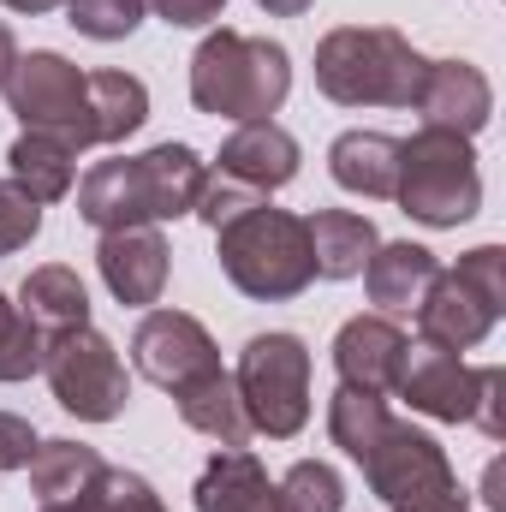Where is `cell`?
<instances>
[{
    "label": "cell",
    "mask_w": 506,
    "mask_h": 512,
    "mask_svg": "<svg viewBox=\"0 0 506 512\" xmlns=\"http://www.w3.org/2000/svg\"><path fill=\"white\" fill-rule=\"evenodd\" d=\"M393 393H399L411 411L435 417V423H471V405H477V370H471L459 352L417 340V346H405V358H399Z\"/></svg>",
    "instance_id": "obj_12"
},
{
    "label": "cell",
    "mask_w": 506,
    "mask_h": 512,
    "mask_svg": "<svg viewBox=\"0 0 506 512\" xmlns=\"http://www.w3.org/2000/svg\"><path fill=\"white\" fill-rule=\"evenodd\" d=\"M364 483L393 512H471V495L459 489V471H453L447 447L429 429H411L399 417L381 429V441L370 447Z\"/></svg>",
    "instance_id": "obj_7"
},
{
    "label": "cell",
    "mask_w": 506,
    "mask_h": 512,
    "mask_svg": "<svg viewBox=\"0 0 506 512\" xmlns=\"http://www.w3.org/2000/svg\"><path fill=\"white\" fill-rule=\"evenodd\" d=\"M203 185H209V161L191 143H155L143 155L96 161L78 179V221L96 227V233L161 227V221L197 215Z\"/></svg>",
    "instance_id": "obj_1"
},
{
    "label": "cell",
    "mask_w": 506,
    "mask_h": 512,
    "mask_svg": "<svg viewBox=\"0 0 506 512\" xmlns=\"http://www.w3.org/2000/svg\"><path fill=\"white\" fill-rule=\"evenodd\" d=\"M304 233H310V262L322 280H358L381 245L376 221L358 209H316V215H304Z\"/></svg>",
    "instance_id": "obj_19"
},
{
    "label": "cell",
    "mask_w": 506,
    "mask_h": 512,
    "mask_svg": "<svg viewBox=\"0 0 506 512\" xmlns=\"http://www.w3.org/2000/svg\"><path fill=\"white\" fill-rule=\"evenodd\" d=\"M18 310L30 316V328L48 340V334H66V328H84L90 322V292L78 280V268L66 262H42L24 274L18 286Z\"/></svg>",
    "instance_id": "obj_22"
},
{
    "label": "cell",
    "mask_w": 506,
    "mask_h": 512,
    "mask_svg": "<svg viewBox=\"0 0 506 512\" xmlns=\"http://www.w3.org/2000/svg\"><path fill=\"white\" fill-rule=\"evenodd\" d=\"M215 256H221V274L256 304H286L316 280L304 215L274 209L268 197L233 215L227 227H215Z\"/></svg>",
    "instance_id": "obj_4"
},
{
    "label": "cell",
    "mask_w": 506,
    "mask_h": 512,
    "mask_svg": "<svg viewBox=\"0 0 506 512\" xmlns=\"http://www.w3.org/2000/svg\"><path fill=\"white\" fill-rule=\"evenodd\" d=\"M72 507H78V512H167V501L155 495V483H149V477L120 471V465H102V471L90 477V489H84Z\"/></svg>",
    "instance_id": "obj_27"
},
{
    "label": "cell",
    "mask_w": 506,
    "mask_h": 512,
    "mask_svg": "<svg viewBox=\"0 0 506 512\" xmlns=\"http://www.w3.org/2000/svg\"><path fill=\"white\" fill-rule=\"evenodd\" d=\"M441 262L429 245H411V239H393V245H376V256L364 262V292L370 304H381V316L393 310H417L423 292L435 286Z\"/></svg>",
    "instance_id": "obj_20"
},
{
    "label": "cell",
    "mask_w": 506,
    "mask_h": 512,
    "mask_svg": "<svg viewBox=\"0 0 506 512\" xmlns=\"http://www.w3.org/2000/svg\"><path fill=\"white\" fill-rule=\"evenodd\" d=\"M191 495H197V512H286L280 483L262 471L251 447H215Z\"/></svg>",
    "instance_id": "obj_17"
},
{
    "label": "cell",
    "mask_w": 506,
    "mask_h": 512,
    "mask_svg": "<svg viewBox=\"0 0 506 512\" xmlns=\"http://www.w3.org/2000/svg\"><path fill=\"white\" fill-rule=\"evenodd\" d=\"M280 501H286V512H340L346 507V483H340L334 465L298 459V465L280 477Z\"/></svg>",
    "instance_id": "obj_28"
},
{
    "label": "cell",
    "mask_w": 506,
    "mask_h": 512,
    "mask_svg": "<svg viewBox=\"0 0 506 512\" xmlns=\"http://www.w3.org/2000/svg\"><path fill=\"white\" fill-rule=\"evenodd\" d=\"M292 96V54L274 36L209 30L191 54V108L215 120H274Z\"/></svg>",
    "instance_id": "obj_2"
},
{
    "label": "cell",
    "mask_w": 506,
    "mask_h": 512,
    "mask_svg": "<svg viewBox=\"0 0 506 512\" xmlns=\"http://www.w3.org/2000/svg\"><path fill=\"white\" fill-rule=\"evenodd\" d=\"M298 161H304V155H298V137L286 126H274V120H245V126L221 143V155H215L209 173H221V179L245 185L256 197H268V191H280V185L298 179Z\"/></svg>",
    "instance_id": "obj_15"
},
{
    "label": "cell",
    "mask_w": 506,
    "mask_h": 512,
    "mask_svg": "<svg viewBox=\"0 0 506 512\" xmlns=\"http://www.w3.org/2000/svg\"><path fill=\"white\" fill-rule=\"evenodd\" d=\"M6 179H12L30 203L48 209V203L72 197V185H78V149L60 143L54 131H18L12 149H6Z\"/></svg>",
    "instance_id": "obj_18"
},
{
    "label": "cell",
    "mask_w": 506,
    "mask_h": 512,
    "mask_svg": "<svg viewBox=\"0 0 506 512\" xmlns=\"http://www.w3.org/2000/svg\"><path fill=\"white\" fill-rule=\"evenodd\" d=\"M36 429H30V417H18V411H0V477L6 471H24L30 465V453H36Z\"/></svg>",
    "instance_id": "obj_33"
},
{
    "label": "cell",
    "mask_w": 506,
    "mask_h": 512,
    "mask_svg": "<svg viewBox=\"0 0 506 512\" xmlns=\"http://www.w3.org/2000/svg\"><path fill=\"white\" fill-rule=\"evenodd\" d=\"M411 108L423 114V126L477 137V131L495 120V84H489L483 66H471V60H429Z\"/></svg>",
    "instance_id": "obj_13"
},
{
    "label": "cell",
    "mask_w": 506,
    "mask_h": 512,
    "mask_svg": "<svg viewBox=\"0 0 506 512\" xmlns=\"http://www.w3.org/2000/svg\"><path fill=\"white\" fill-rule=\"evenodd\" d=\"M506 316V251L501 245H477L459 256V268H441L435 286L417 304V334L429 346L447 352H471L495 334Z\"/></svg>",
    "instance_id": "obj_6"
},
{
    "label": "cell",
    "mask_w": 506,
    "mask_h": 512,
    "mask_svg": "<svg viewBox=\"0 0 506 512\" xmlns=\"http://www.w3.org/2000/svg\"><path fill=\"white\" fill-rule=\"evenodd\" d=\"M131 364L143 382L173 393L203 370H221V346L191 310H143V322L131 328Z\"/></svg>",
    "instance_id": "obj_11"
},
{
    "label": "cell",
    "mask_w": 506,
    "mask_h": 512,
    "mask_svg": "<svg viewBox=\"0 0 506 512\" xmlns=\"http://www.w3.org/2000/svg\"><path fill=\"white\" fill-rule=\"evenodd\" d=\"M143 12H155L173 30H203V24H215L227 12V0H143Z\"/></svg>",
    "instance_id": "obj_34"
},
{
    "label": "cell",
    "mask_w": 506,
    "mask_h": 512,
    "mask_svg": "<svg viewBox=\"0 0 506 512\" xmlns=\"http://www.w3.org/2000/svg\"><path fill=\"white\" fill-rule=\"evenodd\" d=\"M66 24L90 42H126L143 24V0H66Z\"/></svg>",
    "instance_id": "obj_30"
},
{
    "label": "cell",
    "mask_w": 506,
    "mask_h": 512,
    "mask_svg": "<svg viewBox=\"0 0 506 512\" xmlns=\"http://www.w3.org/2000/svg\"><path fill=\"white\" fill-rule=\"evenodd\" d=\"M471 423H477L489 441H501L506 435V370L501 364H483V370H477V405H471Z\"/></svg>",
    "instance_id": "obj_32"
},
{
    "label": "cell",
    "mask_w": 506,
    "mask_h": 512,
    "mask_svg": "<svg viewBox=\"0 0 506 512\" xmlns=\"http://www.w3.org/2000/svg\"><path fill=\"white\" fill-rule=\"evenodd\" d=\"M42 233V203H30L12 179H0V256L24 251Z\"/></svg>",
    "instance_id": "obj_31"
},
{
    "label": "cell",
    "mask_w": 506,
    "mask_h": 512,
    "mask_svg": "<svg viewBox=\"0 0 506 512\" xmlns=\"http://www.w3.org/2000/svg\"><path fill=\"white\" fill-rule=\"evenodd\" d=\"M393 203L417 221V227H465L483 209V173H477V149L459 131H411L399 143V173H393Z\"/></svg>",
    "instance_id": "obj_5"
},
{
    "label": "cell",
    "mask_w": 506,
    "mask_h": 512,
    "mask_svg": "<svg viewBox=\"0 0 506 512\" xmlns=\"http://www.w3.org/2000/svg\"><path fill=\"white\" fill-rule=\"evenodd\" d=\"M96 268H102V286H108L120 304L143 310V304H161L173 251H167L161 227H120V233H102Z\"/></svg>",
    "instance_id": "obj_14"
},
{
    "label": "cell",
    "mask_w": 506,
    "mask_h": 512,
    "mask_svg": "<svg viewBox=\"0 0 506 512\" xmlns=\"http://www.w3.org/2000/svg\"><path fill=\"white\" fill-rule=\"evenodd\" d=\"M42 512H78V507H72V501H60V507H42Z\"/></svg>",
    "instance_id": "obj_38"
},
{
    "label": "cell",
    "mask_w": 506,
    "mask_h": 512,
    "mask_svg": "<svg viewBox=\"0 0 506 512\" xmlns=\"http://www.w3.org/2000/svg\"><path fill=\"white\" fill-rule=\"evenodd\" d=\"M405 328L393 316H352L340 334H334V370L346 387H364V393H387L399 376V358H405Z\"/></svg>",
    "instance_id": "obj_16"
},
{
    "label": "cell",
    "mask_w": 506,
    "mask_h": 512,
    "mask_svg": "<svg viewBox=\"0 0 506 512\" xmlns=\"http://www.w3.org/2000/svg\"><path fill=\"white\" fill-rule=\"evenodd\" d=\"M90 120H96V143H126L131 131H143V120H149L143 78L114 72V66L90 72Z\"/></svg>",
    "instance_id": "obj_25"
},
{
    "label": "cell",
    "mask_w": 506,
    "mask_h": 512,
    "mask_svg": "<svg viewBox=\"0 0 506 512\" xmlns=\"http://www.w3.org/2000/svg\"><path fill=\"white\" fill-rule=\"evenodd\" d=\"M42 370V334L18 310V298L0 292V382H30Z\"/></svg>",
    "instance_id": "obj_29"
},
{
    "label": "cell",
    "mask_w": 506,
    "mask_h": 512,
    "mask_svg": "<svg viewBox=\"0 0 506 512\" xmlns=\"http://www.w3.org/2000/svg\"><path fill=\"white\" fill-rule=\"evenodd\" d=\"M233 387H239V399H245L251 435L292 441V435L310 423V346H304L298 334H286V328L251 334L245 352H239Z\"/></svg>",
    "instance_id": "obj_8"
},
{
    "label": "cell",
    "mask_w": 506,
    "mask_h": 512,
    "mask_svg": "<svg viewBox=\"0 0 506 512\" xmlns=\"http://www.w3.org/2000/svg\"><path fill=\"white\" fill-rule=\"evenodd\" d=\"M328 173L352 197H393L399 137H387V131H340L334 149H328Z\"/></svg>",
    "instance_id": "obj_23"
},
{
    "label": "cell",
    "mask_w": 506,
    "mask_h": 512,
    "mask_svg": "<svg viewBox=\"0 0 506 512\" xmlns=\"http://www.w3.org/2000/svg\"><path fill=\"white\" fill-rule=\"evenodd\" d=\"M387 423H393V411H387L381 393H364V387H346V382L334 387V399H328V441H334L346 459L364 465Z\"/></svg>",
    "instance_id": "obj_26"
},
{
    "label": "cell",
    "mask_w": 506,
    "mask_h": 512,
    "mask_svg": "<svg viewBox=\"0 0 506 512\" xmlns=\"http://www.w3.org/2000/svg\"><path fill=\"white\" fill-rule=\"evenodd\" d=\"M24 471H30V495L42 507H60V501H78L90 489V477L102 471V453L60 435V441H36V453H30Z\"/></svg>",
    "instance_id": "obj_24"
},
{
    "label": "cell",
    "mask_w": 506,
    "mask_h": 512,
    "mask_svg": "<svg viewBox=\"0 0 506 512\" xmlns=\"http://www.w3.org/2000/svg\"><path fill=\"white\" fill-rule=\"evenodd\" d=\"M12 66H18V42H12V30L0 24V90H6V78H12Z\"/></svg>",
    "instance_id": "obj_36"
},
{
    "label": "cell",
    "mask_w": 506,
    "mask_h": 512,
    "mask_svg": "<svg viewBox=\"0 0 506 512\" xmlns=\"http://www.w3.org/2000/svg\"><path fill=\"white\" fill-rule=\"evenodd\" d=\"M173 405H179L185 429L209 435L215 447H245V441H251L245 399H239V387H233V376H227V370H203L197 382L173 387Z\"/></svg>",
    "instance_id": "obj_21"
},
{
    "label": "cell",
    "mask_w": 506,
    "mask_h": 512,
    "mask_svg": "<svg viewBox=\"0 0 506 512\" xmlns=\"http://www.w3.org/2000/svg\"><path fill=\"white\" fill-rule=\"evenodd\" d=\"M0 6H12V12H24V18H42V12H54V6H66V0H0Z\"/></svg>",
    "instance_id": "obj_37"
},
{
    "label": "cell",
    "mask_w": 506,
    "mask_h": 512,
    "mask_svg": "<svg viewBox=\"0 0 506 512\" xmlns=\"http://www.w3.org/2000/svg\"><path fill=\"white\" fill-rule=\"evenodd\" d=\"M423 66L393 24H340L316 42V90L340 108H411Z\"/></svg>",
    "instance_id": "obj_3"
},
{
    "label": "cell",
    "mask_w": 506,
    "mask_h": 512,
    "mask_svg": "<svg viewBox=\"0 0 506 512\" xmlns=\"http://www.w3.org/2000/svg\"><path fill=\"white\" fill-rule=\"evenodd\" d=\"M256 6H262L268 18H298V12H310L316 0H256Z\"/></svg>",
    "instance_id": "obj_35"
},
{
    "label": "cell",
    "mask_w": 506,
    "mask_h": 512,
    "mask_svg": "<svg viewBox=\"0 0 506 512\" xmlns=\"http://www.w3.org/2000/svg\"><path fill=\"white\" fill-rule=\"evenodd\" d=\"M6 108L24 120V131H54L72 149H96V120H90V72H78L54 48L18 54L6 78Z\"/></svg>",
    "instance_id": "obj_10"
},
{
    "label": "cell",
    "mask_w": 506,
    "mask_h": 512,
    "mask_svg": "<svg viewBox=\"0 0 506 512\" xmlns=\"http://www.w3.org/2000/svg\"><path fill=\"white\" fill-rule=\"evenodd\" d=\"M42 376L54 387L60 411H72L78 423H114L131 399V376L114 352V340L96 334L90 322L42 340Z\"/></svg>",
    "instance_id": "obj_9"
}]
</instances>
